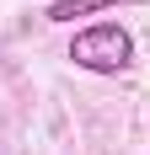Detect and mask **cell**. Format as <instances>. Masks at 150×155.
<instances>
[{"label": "cell", "instance_id": "1", "mask_svg": "<svg viewBox=\"0 0 150 155\" xmlns=\"http://www.w3.org/2000/svg\"><path fill=\"white\" fill-rule=\"evenodd\" d=\"M70 64L91 75H123L134 64V32L123 21H91L70 38Z\"/></svg>", "mask_w": 150, "mask_h": 155}, {"label": "cell", "instance_id": "2", "mask_svg": "<svg viewBox=\"0 0 150 155\" xmlns=\"http://www.w3.org/2000/svg\"><path fill=\"white\" fill-rule=\"evenodd\" d=\"M123 0H48L43 21H75V16H97V11H113Z\"/></svg>", "mask_w": 150, "mask_h": 155}]
</instances>
